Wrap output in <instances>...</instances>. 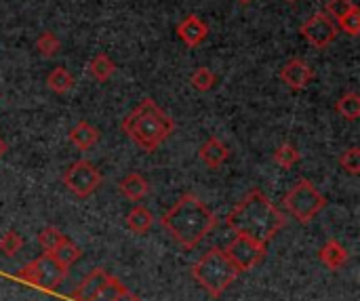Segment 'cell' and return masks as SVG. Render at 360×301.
Returning <instances> with one entry per match:
<instances>
[{
    "mask_svg": "<svg viewBox=\"0 0 360 301\" xmlns=\"http://www.w3.org/2000/svg\"><path fill=\"white\" fill-rule=\"evenodd\" d=\"M198 156H200V160H202L209 169H219V167L226 165V160L230 158V150H228V146H226L221 139L209 137V139L200 146Z\"/></svg>",
    "mask_w": 360,
    "mask_h": 301,
    "instance_id": "13",
    "label": "cell"
},
{
    "mask_svg": "<svg viewBox=\"0 0 360 301\" xmlns=\"http://www.w3.org/2000/svg\"><path fill=\"white\" fill-rule=\"evenodd\" d=\"M63 238H65V236H63L57 228L49 226V228L40 230V234H38V245L42 247L44 253H53V251L63 243Z\"/></svg>",
    "mask_w": 360,
    "mask_h": 301,
    "instance_id": "26",
    "label": "cell"
},
{
    "mask_svg": "<svg viewBox=\"0 0 360 301\" xmlns=\"http://www.w3.org/2000/svg\"><path fill=\"white\" fill-rule=\"evenodd\" d=\"M89 74L95 78V80H99V82H105V80H110L114 74H116V63H114V59L108 55V53H97L91 61H89Z\"/></svg>",
    "mask_w": 360,
    "mask_h": 301,
    "instance_id": "19",
    "label": "cell"
},
{
    "mask_svg": "<svg viewBox=\"0 0 360 301\" xmlns=\"http://www.w3.org/2000/svg\"><path fill=\"white\" fill-rule=\"evenodd\" d=\"M300 160H302V154L293 143H283L274 152V162L283 169H293Z\"/></svg>",
    "mask_w": 360,
    "mask_h": 301,
    "instance_id": "23",
    "label": "cell"
},
{
    "mask_svg": "<svg viewBox=\"0 0 360 301\" xmlns=\"http://www.w3.org/2000/svg\"><path fill=\"white\" fill-rule=\"evenodd\" d=\"M285 2H289V4H293V2H297V0H285Z\"/></svg>",
    "mask_w": 360,
    "mask_h": 301,
    "instance_id": "33",
    "label": "cell"
},
{
    "mask_svg": "<svg viewBox=\"0 0 360 301\" xmlns=\"http://www.w3.org/2000/svg\"><path fill=\"white\" fill-rule=\"evenodd\" d=\"M68 270L51 255V253H44L40 255L38 260L25 264L19 272H17V278L27 283V285H34L38 289H44V291H55L63 278H65Z\"/></svg>",
    "mask_w": 360,
    "mask_h": 301,
    "instance_id": "6",
    "label": "cell"
},
{
    "mask_svg": "<svg viewBox=\"0 0 360 301\" xmlns=\"http://www.w3.org/2000/svg\"><path fill=\"white\" fill-rule=\"evenodd\" d=\"M108 281H110V274H108L103 268H97V270L89 272V274L82 278V283L76 287V291L72 293V300L91 301L101 289H103V285H105Z\"/></svg>",
    "mask_w": 360,
    "mask_h": 301,
    "instance_id": "12",
    "label": "cell"
},
{
    "mask_svg": "<svg viewBox=\"0 0 360 301\" xmlns=\"http://www.w3.org/2000/svg\"><path fill=\"white\" fill-rule=\"evenodd\" d=\"M51 255H53V257H55V260H57L65 270H70V268H72V266L82 257V251H80V247H78V245H74V243L65 236V238H63V243H61V245H59Z\"/></svg>",
    "mask_w": 360,
    "mask_h": 301,
    "instance_id": "21",
    "label": "cell"
},
{
    "mask_svg": "<svg viewBox=\"0 0 360 301\" xmlns=\"http://www.w3.org/2000/svg\"><path fill=\"white\" fill-rule=\"evenodd\" d=\"M36 51L42 57H55L61 51V40L53 34V32H42L36 38Z\"/></svg>",
    "mask_w": 360,
    "mask_h": 301,
    "instance_id": "24",
    "label": "cell"
},
{
    "mask_svg": "<svg viewBox=\"0 0 360 301\" xmlns=\"http://www.w3.org/2000/svg\"><path fill=\"white\" fill-rule=\"evenodd\" d=\"M192 278L215 300H219L238 278V270L228 260L226 251L219 247L209 249L194 266H192Z\"/></svg>",
    "mask_w": 360,
    "mask_h": 301,
    "instance_id": "4",
    "label": "cell"
},
{
    "mask_svg": "<svg viewBox=\"0 0 360 301\" xmlns=\"http://www.w3.org/2000/svg\"><path fill=\"white\" fill-rule=\"evenodd\" d=\"M23 247V238L15 232V230H6L0 238V253L6 257H13L21 251Z\"/></svg>",
    "mask_w": 360,
    "mask_h": 301,
    "instance_id": "27",
    "label": "cell"
},
{
    "mask_svg": "<svg viewBox=\"0 0 360 301\" xmlns=\"http://www.w3.org/2000/svg\"><path fill=\"white\" fill-rule=\"evenodd\" d=\"M46 87H49L53 93L63 95V93H68V91L74 87V76H72L65 68L57 65V68H53V70L49 72V76H46Z\"/></svg>",
    "mask_w": 360,
    "mask_h": 301,
    "instance_id": "20",
    "label": "cell"
},
{
    "mask_svg": "<svg viewBox=\"0 0 360 301\" xmlns=\"http://www.w3.org/2000/svg\"><path fill=\"white\" fill-rule=\"evenodd\" d=\"M152 226H154V215H152V211L146 209L143 205H135V207L129 211V215H127V228H129L133 234L143 236V234H148V232L152 230Z\"/></svg>",
    "mask_w": 360,
    "mask_h": 301,
    "instance_id": "17",
    "label": "cell"
},
{
    "mask_svg": "<svg viewBox=\"0 0 360 301\" xmlns=\"http://www.w3.org/2000/svg\"><path fill=\"white\" fill-rule=\"evenodd\" d=\"M63 184L74 196L89 198L101 186V173L91 160H76L65 169Z\"/></svg>",
    "mask_w": 360,
    "mask_h": 301,
    "instance_id": "7",
    "label": "cell"
},
{
    "mask_svg": "<svg viewBox=\"0 0 360 301\" xmlns=\"http://www.w3.org/2000/svg\"><path fill=\"white\" fill-rule=\"evenodd\" d=\"M217 82V76L209 70V68H198L192 76H190V84L198 91V93H209Z\"/></svg>",
    "mask_w": 360,
    "mask_h": 301,
    "instance_id": "25",
    "label": "cell"
},
{
    "mask_svg": "<svg viewBox=\"0 0 360 301\" xmlns=\"http://www.w3.org/2000/svg\"><path fill=\"white\" fill-rule=\"evenodd\" d=\"M6 150H8V146H6V141H4V139L0 137V158H2L4 154H6Z\"/></svg>",
    "mask_w": 360,
    "mask_h": 301,
    "instance_id": "31",
    "label": "cell"
},
{
    "mask_svg": "<svg viewBox=\"0 0 360 301\" xmlns=\"http://www.w3.org/2000/svg\"><path fill=\"white\" fill-rule=\"evenodd\" d=\"M335 112H338L342 118L350 120V122L359 120L360 118V95L359 93H346V95H342V97L338 99V103H335Z\"/></svg>",
    "mask_w": 360,
    "mask_h": 301,
    "instance_id": "22",
    "label": "cell"
},
{
    "mask_svg": "<svg viewBox=\"0 0 360 301\" xmlns=\"http://www.w3.org/2000/svg\"><path fill=\"white\" fill-rule=\"evenodd\" d=\"M323 266H327L329 270L338 272L348 264V249L340 243V241H327L319 253Z\"/></svg>",
    "mask_w": 360,
    "mask_h": 301,
    "instance_id": "15",
    "label": "cell"
},
{
    "mask_svg": "<svg viewBox=\"0 0 360 301\" xmlns=\"http://www.w3.org/2000/svg\"><path fill=\"white\" fill-rule=\"evenodd\" d=\"M285 209L287 213L297 219L300 224H310L325 207L327 198L316 190L310 179H297V184L285 194Z\"/></svg>",
    "mask_w": 360,
    "mask_h": 301,
    "instance_id": "5",
    "label": "cell"
},
{
    "mask_svg": "<svg viewBox=\"0 0 360 301\" xmlns=\"http://www.w3.org/2000/svg\"><path fill=\"white\" fill-rule=\"evenodd\" d=\"M300 34L308 44L316 49H327L338 38V25L331 21V17L325 11H319L302 23Z\"/></svg>",
    "mask_w": 360,
    "mask_h": 301,
    "instance_id": "9",
    "label": "cell"
},
{
    "mask_svg": "<svg viewBox=\"0 0 360 301\" xmlns=\"http://www.w3.org/2000/svg\"><path fill=\"white\" fill-rule=\"evenodd\" d=\"M356 4H354V0H329L327 2V15L329 17H335V19H340V17H344L346 13H350L352 8H354Z\"/></svg>",
    "mask_w": 360,
    "mask_h": 301,
    "instance_id": "30",
    "label": "cell"
},
{
    "mask_svg": "<svg viewBox=\"0 0 360 301\" xmlns=\"http://www.w3.org/2000/svg\"><path fill=\"white\" fill-rule=\"evenodd\" d=\"M338 30H344L348 36H359L360 34V8L354 6L350 13L338 19Z\"/></svg>",
    "mask_w": 360,
    "mask_h": 301,
    "instance_id": "28",
    "label": "cell"
},
{
    "mask_svg": "<svg viewBox=\"0 0 360 301\" xmlns=\"http://www.w3.org/2000/svg\"><path fill=\"white\" fill-rule=\"evenodd\" d=\"M160 222L165 230L188 251L196 249L217 226L215 213L194 194H184Z\"/></svg>",
    "mask_w": 360,
    "mask_h": 301,
    "instance_id": "2",
    "label": "cell"
},
{
    "mask_svg": "<svg viewBox=\"0 0 360 301\" xmlns=\"http://www.w3.org/2000/svg\"><path fill=\"white\" fill-rule=\"evenodd\" d=\"M226 224L236 234H243V236H249L268 245L287 226V217L276 209V205L262 190H251L230 211Z\"/></svg>",
    "mask_w": 360,
    "mask_h": 301,
    "instance_id": "1",
    "label": "cell"
},
{
    "mask_svg": "<svg viewBox=\"0 0 360 301\" xmlns=\"http://www.w3.org/2000/svg\"><path fill=\"white\" fill-rule=\"evenodd\" d=\"M118 190L124 198L133 203H141L150 194V181L139 173H129L118 181Z\"/></svg>",
    "mask_w": 360,
    "mask_h": 301,
    "instance_id": "14",
    "label": "cell"
},
{
    "mask_svg": "<svg viewBox=\"0 0 360 301\" xmlns=\"http://www.w3.org/2000/svg\"><path fill=\"white\" fill-rule=\"evenodd\" d=\"M340 167L350 175H360V150L356 146L340 156Z\"/></svg>",
    "mask_w": 360,
    "mask_h": 301,
    "instance_id": "29",
    "label": "cell"
},
{
    "mask_svg": "<svg viewBox=\"0 0 360 301\" xmlns=\"http://www.w3.org/2000/svg\"><path fill=\"white\" fill-rule=\"evenodd\" d=\"M91 301H141L139 297H135L118 278L110 276V281L103 285V289L93 297Z\"/></svg>",
    "mask_w": 360,
    "mask_h": 301,
    "instance_id": "18",
    "label": "cell"
},
{
    "mask_svg": "<svg viewBox=\"0 0 360 301\" xmlns=\"http://www.w3.org/2000/svg\"><path fill=\"white\" fill-rule=\"evenodd\" d=\"M228 260L234 264V268L238 272H249L253 268H257L264 257H266V243H259L255 238L236 234V238L224 249Z\"/></svg>",
    "mask_w": 360,
    "mask_h": 301,
    "instance_id": "8",
    "label": "cell"
},
{
    "mask_svg": "<svg viewBox=\"0 0 360 301\" xmlns=\"http://www.w3.org/2000/svg\"><path fill=\"white\" fill-rule=\"evenodd\" d=\"M238 2H240V4H251L253 0H238Z\"/></svg>",
    "mask_w": 360,
    "mask_h": 301,
    "instance_id": "32",
    "label": "cell"
},
{
    "mask_svg": "<svg viewBox=\"0 0 360 301\" xmlns=\"http://www.w3.org/2000/svg\"><path fill=\"white\" fill-rule=\"evenodd\" d=\"M120 131L129 135L141 150H158L175 131L173 118L156 105L154 99H141L120 122Z\"/></svg>",
    "mask_w": 360,
    "mask_h": 301,
    "instance_id": "3",
    "label": "cell"
},
{
    "mask_svg": "<svg viewBox=\"0 0 360 301\" xmlns=\"http://www.w3.org/2000/svg\"><path fill=\"white\" fill-rule=\"evenodd\" d=\"M177 36L181 42L190 49L202 44L209 36V25L198 17V15H188L177 23Z\"/></svg>",
    "mask_w": 360,
    "mask_h": 301,
    "instance_id": "11",
    "label": "cell"
},
{
    "mask_svg": "<svg viewBox=\"0 0 360 301\" xmlns=\"http://www.w3.org/2000/svg\"><path fill=\"white\" fill-rule=\"evenodd\" d=\"M281 80L291 91H304L314 80V70L304 59H289L281 70Z\"/></svg>",
    "mask_w": 360,
    "mask_h": 301,
    "instance_id": "10",
    "label": "cell"
},
{
    "mask_svg": "<svg viewBox=\"0 0 360 301\" xmlns=\"http://www.w3.org/2000/svg\"><path fill=\"white\" fill-rule=\"evenodd\" d=\"M101 139V133L97 127L89 124L86 120H80L72 131H70V141L78 148V150H91L93 146H97Z\"/></svg>",
    "mask_w": 360,
    "mask_h": 301,
    "instance_id": "16",
    "label": "cell"
}]
</instances>
